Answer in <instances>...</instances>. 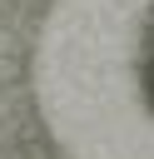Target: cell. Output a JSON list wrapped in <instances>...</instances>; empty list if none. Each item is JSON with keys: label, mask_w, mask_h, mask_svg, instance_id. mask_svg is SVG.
Segmentation results:
<instances>
[{"label": "cell", "mask_w": 154, "mask_h": 159, "mask_svg": "<svg viewBox=\"0 0 154 159\" xmlns=\"http://www.w3.org/2000/svg\"><path fill=\"white\" fill-rule=\"evenodd\" d=\"M149 84H154V45H149Z\"/></svg>", "instance_id": "6da1fadb"}]
</instances>
